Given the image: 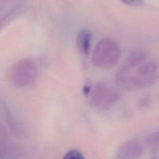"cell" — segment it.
I'll use <instances>...</instances> for the list:
<instances>
[{"label":"cell","mask_w":159,"mask_h":159,"mask_svg":"<svg viewBox=\"0 0 159 159\" xmlns=\"http://www.w3.org/2000/svg\"><path fill=\"white\" fill-rule=\"evenodd\" d=\"M159 78V69L154 61H145L130 68L121 67L116 74V81L121 88L133 91L152 86Z\"/></svg>","instance_id":"1"},{"label":"cell","mask_w":159,"mask_h":159,"mask_svg":"<svg viewBox=\"0 0 159 159\" xmlns=\"http://www.w3.org/2000/svg\"><path fill=\"white\" fill-rule=\"evenodd\" d=\"M120 57V49L116 41L110 38L101 40L96 45L92 55V63L99 68L114 66Z\"/></svg>","instance_id":"2"},{"label":"cell","mask_w":159,"mask_h":159,"mask_svg":"<svg viewBox=\"0 0 159 159\" xmlns=\"http://www.w3.org/2000/svg\"><path fill=\"white\" fill-rule=\"evenodd\" d=\"M89 103L94 108L106 110L114 104L120 97L119 90L106 82H98L91 87Z\"/></svg>","instance_id":"3"},{"label":"cell","mask_w":159,"mask_h":159,"mask_svg":"<svg viewBox=\"0 0 159 159\" xmlns=\"http://www.w3.org/2000/svg\"><path fill=\"white\" fill-rule=\"evenodd\" d=\"M143 149L140 143L136 140H130L118 148L115 159H139Z\"/></svg>","instance_id":"4"},{"label":"cell","mask_w":159,"mask_h":159,"mask_svg":"<svg viewBox=\"0 0 159 159\" xmlns=\"http://www.w3.org/2000/svg\"><path fill=\"white\" fill-rule=\"evenodd\" d=\"M91 34L87 30H82L78 34L76 45L78 52L82 56L88 55L90 51Z\"/></svg>","instance_id":"5"},{"label":"cell","mask_w":159,"mask_h":159,"mask_svg":"<svg viewBox=\"0 0 159 159\" xmlns=\"http://www.w3.org/2000/svg\"><path fill=\"white\" fill-rule=\"evenodd\" d=\"M146 60V54L141 50H136L130 53L122 66L124 68H130L137 66Z\"/></svg>","instance_id":"6"},{"label":"cell","mask_w":159,"mask_h":159,"mask_svg":"<svg viewBox=\"0 0 159 159\" xmlns=\"http://www.w3.org/2000/svg\"><path fill=\"white\" fill-rule=\"evenodd\" d=\"M146 144L152 151L159 150V130L151 134L147 137Z\"/></svg>","instance_id":"7"},{"label":"cell","mask_w":159,"mask_h":159,"mask_svg":"<svg viewBox=\"0 0 159 159\" xmlns=\"http://www.w3.org/2000/svg\"><path fill=\"white\" fill-rule=\"evenodd\" d=\"M63 159H84V157L80 151L71 150L64 155Z\"/></svg>","instance_id":"8"},{"label":"cell","mask_w":159,"mask_h":159,"mask_svg":"<svg viewBox=\"0 0 159 159\" xmlns=\"http://www.w3.org/2000/svg\"><path fill=\"white\" fill-rule=\"evenodd\" d=\"M121 1L126 5L129 6H132V7L140 6L143 2V0H121Z\"/></svg>","instance_id":"9"},{"label":"cell","mask_w":159,"mask_h":159,"mask_svg":"<svg viewBox=\"0 0 159 159\" xmlns=\"http://www.w3.org/2000/svg\"><path fill=\"white\" fill-rule=\"evenodd\" d=\"M91 86L89 84H86L84 86H83V93L85 96H88V94H89L91 89Z\"/></svg>","instance_id":"10"},{"label":"cell","mask_w":159,"mask_h":159,"mask_svg":"<svg viewBox=\"0 0 159 159\" xmlns=\"http://www.w3.org/2000/svg\"><path fill=\"white\" fill-rule=\"evenodd\" d=\"M152 159H159V158H158V157H153V158H152Z\"/></svg>","instance_id":"11"}]
</instances>
